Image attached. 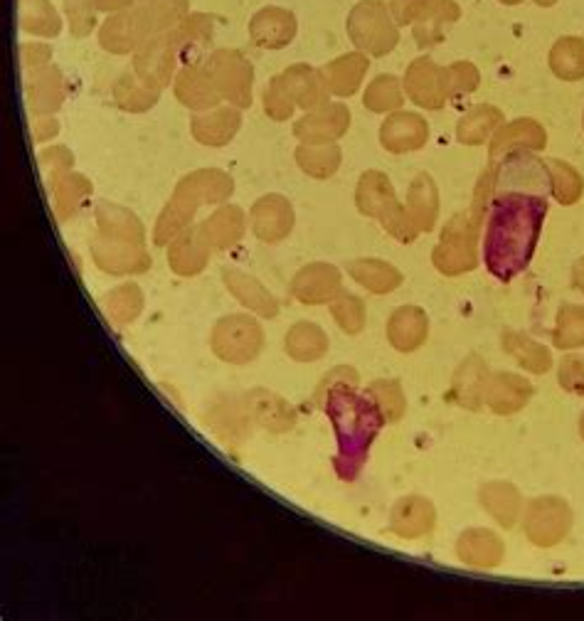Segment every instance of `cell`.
<instances>
[{
    "instance_id": "obj_12",
    "label": "cell",
    "mask_w": 584,
    "mask_h": 621,
    "mask_svg": "<svg viewBox=\"0 0 584 621\" xmlns=\"http://www.w3.org/2000/svg\"><path fill=\"white\" fill-rule=\"evenodd\" d=\"M210 257V244L203 240L200 230H185L168 247V267L180 276H195L205 269Z\"/></svg>"
},
{
    "instance_id": "obj_25",
    "label": "cell",
    "mask_w": 584,
    "mask_h": 621,
    "mask_svg": "<svg viewBox=\"0 0 584 621\" xmlns=\"http://www.w3.org/2000/svg\"><path fill=\"white\" fill-rule=\"evenodd\" d=\"M313 336H318V328H313V326L291 328V333L286 336V350H289L291 358H296V360L318 358L316 350H311Z\"/></svg>"
},
{
    "instance_id": "obj_15",
    "label": "cell",
    "mask_w": 584,
    "mask_h": 621,
    "mask_svg": "<svg viewBox=\"0 0 584 621\" xmlns=\"http://www.w3.org/2000/svg\"><path fill=\"white\" fill-rule=\"evenodd\" d=\"M242 126L240 111L225 106V109L207 111L200 114L198 119H193V136L198 138L205 146H225L235 138L237 131Z\"/></svg>"
},
{
    "instance_id": "obj_11",
    "label": "cell",
    "mask_w": 584,
    "mask_h": 621,
    "mask_svg": "<svg viewBox=\"0 0 584 621\" xmlns=\"http://www.w3.org/2000/svg\"><path fill=\"white\" fill-rule=\"evenodd\" d=\"M175 97L180 99V104H185L188 109L195 111H207L212 106L220 104V92H217L215 82H212L210 72L203 67H185L183 72L175 77Z\"/></svg>"
},
{
    "instance_id": "obj_26",
    "label": "cell",
    "mask_w": 584,
    "mask_h": 621,
    "mask_svg": "<svg viewBox=\"0 0 584 621\" xmlns=\"http://www.w3.org/2000/svg\"><path fill=\"white\" fill-rule=\"evenodd\" d=\"M40 158L42 166H52V180L69 173V168H72V156H69L67 148H52V151L42 153Z\"/></svg>"
},
{
    "instance_id": "obj_18",
    "label": "cell",
    "mask_w": 584,
    "mask_h": 621,
    "mask_svg": "<svg viewBox=\"0 0 584 621\" xmlns=\"http://www.w3.org/2000/svg\"><path fill=\"white\" fill-rule=\"evenodd\" d=\"M244 405H247L249 417H252L254 422L262 424L264 429H272V432H281V429L291 427V422H294L289 407L267 390L249 392V395L244 397Z\"/></svg>"
},
{
    "instance_id": "obj_7",
    "label": "cell",
    "mask_w": 584,
    "mask_h": 621,
    "mask_svg": "<svg viewBox=\"0 0 584 621\" xmlns=\"http://www.w3.org/2000/svg\"><path fill=\"white\" fill-rule=\"evenodd\" d=\"M180 50L178 30L175 33H161L158 37H151L138 47L136 55V77L151 89H163L171 84L175 57Z\"/></svg>"
},
{
    "instance_id": "obj_17",
    "label": "cell",
    "mask_w": 584,
    "mask_h": 621,
    "mask_svg": "<svg viewBox=\"0 0 584 621\" xmlns=\"http://www.w3.org/2000/svg\"><path fill=\"white\" fill-rule=\"evenodd\" d=\"M28 97H30V109H33L35 114H52L55 109H60L62 99H65V82H62V74L57 72L55 67L35 69Z\"/></svg>"
},
{
    "instance_id": "obj_5",
    "label": "cell",
    "mask_w": 584,
    "mask_h": 621,
    "mask_svg": "<svg viewBox=\"0 0 584 621\" xmlns=\"http://www.w3.org/2000/svg\"><path fill=\"white\" fill-rule=\"evenodd\" d=\"M210 345L212 353L220 360H225V363H252L264 345L262 326L252 316H244V313L225 316L212 328Z\"/></svg>"
},
{
    "instance_id": "obj_22",
    "label": "cell",
    "mask_w": 584,
    "mask_h": 621,
    "mask_svg": "<svg viewBox=\"0 0 584 621\" xmlns=\"http://www.w3.org/2000/svg\"><path fill=\"white\" fill-rule=\"evenodd\" d=\"M156 99V89H151L138 77H131V74L121 77V82L116 84V102L126 111H146L156 104Z\"/></svg>"
},
{
    "instance_id": "obj_13",
    "label": "cell",
    "mask_w": 584,
    "mask_h": 621,
    "mask_svg": "<svg viewBox=\"0 0 584 621\" xmlns=\"http://www.w3.org/2000/svg\"><path fill=\"white\" fill-rule=\"evenodd\" d=\"M222 279H225L227 289L235 294V299L240 304L247 306L249 311H254L257 316L264 318H274L276 311H279V304L272 294L262 286V281H257L254 276L237 272V269H225L222 272Z\"/></svg>"
},
{
    "instance_id": "obj_1",
    "label": "cell",
    "mask_w": 584,
    "mask_h": 621,
    "mask_svg": "<svg viewBox=\"0 0 584 621\" xmlns=\"http://www.w3.org/2000/svg\"><path fill=\"white\" fill-rule=\"evenodd\" d=\"M550 195L552 173L543 161L525 151L506 158L496 178L483 237V259L496 279H516L530 264Z\"/></svg>"
},
{
    "instance_id": "obj_29",
    "label": "cell",
    "mask_w": 584,
    "mask_h": 621,
    "mask_svg": "<svg viewBox=\"0 0 584 621\" xmlns=\"http://www.w3.org/2000/svg\"><path fill=\"white\" fill-rule=\"evenodd\" d=\"M134 0H94V5L102 10H119V8H126V5H131Z\"/></svg>"
},
{
    "instance_id": "obj_3",
    "label": "cell",
    "mask_w": 584,
    "mask_h": 621,
    "mask_svg": "<svg viewBox=\"0 0 584 621\" xmlns=\"http://www.w3.org/2000/svg\"><path fill=\"white\" fill-rule=\"evenodd\" d=\"M232 178L227 173L215 171H195L190 173L188 178H183L175 188L171 203L166 205L163 210L161 220L156 225V244H171L180 232L188 230L190 220H193L195 210L200 205H210V203H222L232 195Z\"/></svg>"
},
{
    "instance_id": "obj_4",
    "label": "cell",
    "mask_w": 584,
    "mask_h": 621,
    "mask_svg": "<svg viewBox=\"0 0 584 621\" xmlns=\"http://www.w3.org/2000/svg\"><path fill=\"white\" fill-rule=\"evenodd\" d=\"M185 0H146L129 13L111 18L102 28V47L109 52H131L158 33H168L183 20Z\"/></svg>"
},
{
    "instance_id": "obj_28",
    "label": "cell",
    "mask_w": 584,
    "mask_h": 621,
    "mask_svg": "<svg viewBox=\"0 0 584 621\" xmlns=\"http://www.w3.org/2000/svg\"><path fill=\"white\" fill-rule=\"evenodd\" d=\"M33 131H35V141H50L52 136H57L60 126H57V121L50 119V116H42V119H35Z\"/></svg>"
},
{
    "instance_id": "obj_14",
    "label": "cell",
    "mask_w": 584,
    "mask_h": 621,
    "mask_svg": "<svg viewBox=\"0 0 584 621\" xmlns=\"http://www.w3.org/2000/svg\"><path fill=\"white\" fill-rule=\"evenodd\" d=\"M198 230L203 240L210 244V249H227L242 240L244 230H247V220H244V212L240 207L227 205L220 207L212 217H207Z\"/></svg>"
},
{
    "instance_id": "obj_21",
    "label": "cell",
    "mask_w": 584,
    "mask_h": 621,
    "mask_svg": "<svg viewBox=\"0 0 584 621\" xmlns=\"http://www.w3.org/2000/svg\"><path fill=\"white\" fill-rule=\"evenodd\" d=\"M143 311V294L136 284H124L119 289H114L106 299V313L111 316V321L116 323H134L138 313Z\"/></svg>"
},
{
    "instance_id": "obj_8",
    "label": "cell",
    "mask_w": 584,
    "mask_h": 621,
    "mask_svg": "<svg viewBox=\"0 0 584 621\" xmlns=\"http://www.w3.org/2000/svg\"><path fill=\"white\" fill-rule=\"evenodd\" d=\"M92 254L94 262H97L106 274L126 276L146 272V269L151 267V257L143 252L141 244L109 240V237L102 235L92 242Z\"/></svg>"
},
{
    "instance_id": "obj_24",
    "label": "cell",
    "mask_w": 584,
    "mask_h": 621,
    "mask_svg": "<svg viewBox=\"0 0 584 621\" xmlns=\"http://www.w3.org/2000/svg\"><path fill=\"white\" fill-rule=\"evenodd\" d=\"M67 3V15L69 25H72V33L77 37H84L92 33V28L97 25L94 20V0H65Z\"/></svg>"
},
{
    "instance_id": "obj_16",
    "label": "cell",
    "mask_w": 584,
    "mask_h": 621,
    "mask_svg": "<svg viewBox=\"0 0 584 621\" xmlns=\"http://www.w3.org/2000/svg\"><path fill=\"white\" fill-rule=\"evenodd\" d=\"M97 222L102 237H109V240L143 244V237H146V230H143V225L138 222V217L134 212L124 210V207L99 205Z\"/></svg>"
},
{
    "instance_id": "obj_23",
    "label": "cell",
    "mask_w": 584,
    "mask_h": 621,
    "mask_svg": "<svg viewBox=\"0 0 584 621\" xmlns=\"http://www.w3.org/2000/svg\"><path fill=\"white\" fill-rule=\"evenodd\" d=\"M291 109H294L291 94L286 92L284 82L276 77L267 87V92H264V111H267L269 116H274L276 121H284L286 116H291Z\"/></svg>"
},
{
    "instance_id": "obj_19",
    "label": "cell",
    "mask_w": 584,
    "mask_h": 621,
    "mask_svg": "<svg viewBox=\"0 0 584 621\" xmlns=\"http://www.w3.org/2000/svg\"><path fill=\"white\" fill-rule=\"evenodd\" d=\"M52 183H55V210L60 220H69L79 210V205L84 203V198L92 195V185H89V180H84V175L65 173Z\"/></svg>"
},
{
    "instance_id": "obj_27",
    "label": "cell",
    "mask_w": 584,
    "mask_h": 621,
    "mask_svg": "<svg viewBox=\"0 0 584 621\" xmlns=\"http://www.w3.org/2000/svg\"><path fill=\"white\" fill-rule=\"evenodd\" d=\"M50 47L47 45H25L23 47V60H25V65H28L30 69H42V67H47V60H50Z\"/></svg>"
},
{
    "instance_id": "obj_6",
    "label": "cell",
    "mask_w": 584,
    "mask_h": 621,
    "mask_svg": "<svg viewBox=\"0 0 584 621\" xmlns=\"http://www.w3.org/2000/svg\"><path fill=\"white\" fill-rule=\"evenodd\" d=\"M207 72H210L212 82H215L217 92L222 99L230 104L244 106L252 104V65L235 50H217L215 55L207 60Z\"/></svg>"
},
{
    "instance_id": "obj_2",
    "label": "cell",
    "mask_w": 584,
    "mask_h": 621,
    "mask_svg": "<svg viewBox=\"0 0 584 621\" xmlns=\"http://www.w3.org/2000/svg\"><path fill=\"white\" fill-rule=\"evenodd\" d=\"M326 412L331 417L338 439L336 469L341 479L353 481L363 469L368 451L378 437L382 422V410L373 397L341 385L328 392Z\"/></svg>"
},
{
    "instance_id": "obj_20",
    "label": "cell",
    "mask_w": 584,
    "mask_h": 621,
    "mask_svg": "<svg viewBox=\"0 0 584 621\" xmlns=\"http://www.w3.org/2000/svg\"><path fill=\"white\" fill-rule=\"evenodd\" d=\"M20 23L28 33L52 37L60 33V18L50 0H20Z\"/></svg>"
},
{
    "instance_id": "obj_9",
    "label": "cell",
    "mask_w": 584,
    "mask_h": 621,
    "mask_svg": "<svg viewBox=\"0 0 584 621\" xmlns=\"http://www.w3.org/2000/svg\"><path fill=\"white\" fill-rule=\"evenodd\" d=\"M291 225H294V212L279 195H267L252 207V230L262 242L284 240Z\"/></svg>"
},
{
    "instance_id": "obj_10",
    "label": "cell",
    "mask_w": 584,
    "mask_h": 621,
    "mask_svg": "<svg viewBox=\"0 0 584 621\" xmlns=\"http://www.w3.org/2000/svg\"><path fill=\"white\" fill-rule=\"evenodd\" d=\"M296 33L294 15L286 13L281 8H264L254 15L249 23V35H252L254 45L264 47V50H276V47L289 45L291 37Z\"/></svg>"
}]
</instances>
